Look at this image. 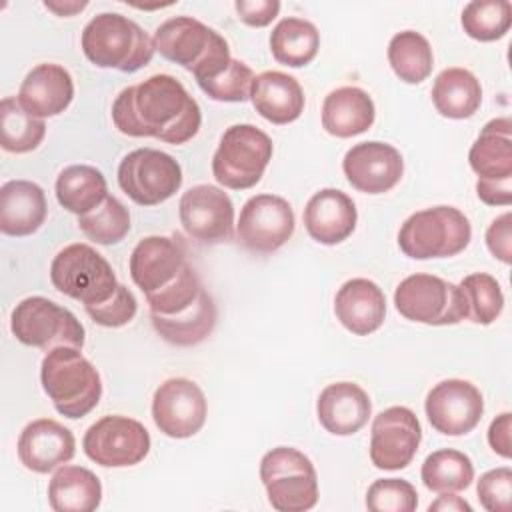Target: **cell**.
<instances>
[{
  "mask_svg": "<svg viewBox=\"0 0 512 512\" xmlns=\"http://www.w3.org/2000/svg\"><path fill=\"white\" fill-rule=\"evenodd\" d=\"M82 52L98 68L132 74L150 64L156 48L148 32L118 12L96 14L82 30Z\"/></svg>",
  "mask_w": 512,
  "mask_h": 512,
  "instance_id": "cell-2",
  "label": "cell"
},
{
  "mask_svg": "<svg viewBox=\"0 0 512 512\" xmlns=\"http://www.w3.org/2000/svg\"><path fill=\"white\" fill-rule=\"evenodd\" d=\"M84 310L96 324L104 328H120L132 322L138 310V302L124 284H118L114 294L106 302L96 306H86Z\"/></svg>",
  "mask_w": 512,
  "mask_h": 512,
  "instance_id": "cell-43",
  "label": "cell"
},
{
  "mask_svg": "<svg viewBox=\"0 0 512 512\" xmlns=\"http://www.w3.org/2000/svg\"><path fill=\"white\" fill-rule=\"evenodd\" d=\"M478 500L488 512H508L512 500V470L500 466L480 476L476 486Z\"/></svg>",
  "mask_w": 512,
  "mask_h": 512,
  "instance_id": "cell-44",
  "label": "cell"
},
{
  "mask_svg": "<svg viewBox=\"0 0 512 512\" xmlns=\"http://www.w3.org/2000/svg\"><path fill=\"white\" fill-rule=\"evenodd\" d=\"M10 330L24 346L50 352L58 346H84V326L68 310L44 296L20 300L10 314Z\"/></svg>",
  "mask_w": 512,
  "mask_h": 512,
  "instance_id": "cell-9",
  "label": "cell"
},
{
  "mask_svg": "<svg viewBox=\"0 0 512 512\" xmlns=\"http://www.w3.org/2000/svg\"><path fill=\"white\" fill-rule=\"evenodd\" d=\"M152 40L160 56L190 70L196 82L214 76L232 60L224 36L192 16L164 20Z\"/></svg>",
  "mask_w": 512,
  "mask_h": 512,
  "instance_id": "cell-4",
  "label": "cell"
},
{
  "mask_svg": "<svg viewBox=\"0 0 512 512\" xmlns=\"http://www.w3.org/2000/svg\"><path fill=\"white\" fill-rule=\"evenodd\" d=\"M202 282L192 268V264H186V268L176 276L174 282L164 286L162 290L148 294L146 302L150 306V312L172 316L182 310H186L202 292Z\"/></svg>",
  "mask_w": 512,
  "mask_h": 512,
  "instance_id": "cell-41",
  "label": "cell"
},
{
  "mask_svg": "<svg viewBox=\"0 0 512 512\" xmlns=\"http://www.w3.org/2000/svg\"><path fill=\"white\" fill-rule=\"evenodd\" d=\"M470 240V220L454 206H432L414 212L398 230L400 250L414 260L456 256Z\"/></svg>",
  "mask_w": 512,
  "mask_h": 512,
  "instance_id": "cell-5",
  "label": "cell"
},
{
  "mask_svg": "<svg viewBox=\"0 0 512 512\" xmlns=\"http://www.w3.org/2000/svg\"><path fill=\"white\" fill-rule=\"evenodd\" d=\"M118 186L132 202L156 206L180 190L182 168L162 150L136 148L120 160Z\"/></svg>",
  "mask_w": 512,
  "mask_h": 512,
  "instance_id": "cell-11",
  "label": "cell"
},
{
  "mask_svg": "<svg viewBox=\"0 0 512 512\" xmlns=\"http://www.w3.org/2000/svg\"><path fill=\"white\" fill-rule=\"evenodd\" d=\"M320 48L318 28L304 18H282L270 32V52L276 62L302 68L310 64Z\"/></svg>",
  "mask_w": 512,
  "mask_h": 512,
  "instance_id": "cell-33",
  "label": "cell"
},
{
  "mask_svg": "<svg viewBox=\"0 0 512 512\" xmlns=\"http://www.w3.org/2000/svg\"><path fill=\"white\" fill-rule=\"evenodd\" d=\"M40 382L58 414L78 420L90 414L102 396V380L80 348L58 346L46 352Z\"/></svg>",
  "mask_w": 512,
  "mask_h": 512,
  "instance_id": "cell-3",
  "label": "cell"
},
{
  "mask_svg": "<svg viewBox=\"0 0 512 512\" xmlns=\"http://www.w3.org/2000/svg\"><path fill=\"white\" fill-rule=\"evenodd\" d=\"M234 8L238 18L254 28L268 26L280 12L278 0H236Z\"/></svg>",
  "mask_w": 512,
  "mask_h": 512,
  "instance_id": "cell-46",
  "label": "cell"
},
{
  "mask_svg": "<svg viewBox=\"0 0 512 512\" xmlns=\"http://www.w3.org/2000/svg\"><path fill=\"white\" fill-rule=\"evenodd\" d=\"M100 502L102 484L84 466H60L48 482V504L54 512H92Z\"/></svg>",
  "mask_w": 512,
  "mask_h": 512,
  "instance_id": "cell-30",
  "label": "cell"
},
{
  "mask_svg": "<svg viewBox=\"0 0 512 512\" xmlns=\"http://www.w3.org/2000/svg\"><path fill=\"white\" fill-rule=\"evenodd\" d=\"M178 216L184 232L202 244L228 242L234 234V204L212 184L188 188L178 202Z\"/></svg>",
  "mask_w": 512,
  "mask_h": 512,
  "instance_id": "cell-14",
  "label": "cell"
},
{
  "mask_svg": "<svg viewBox=\"0 0 512 512\" xmlns=\"http://www.w3.org/2000/svg\"><path fill=\"white\" fill-rule=\"evenodd\" d=\"M260 480L278 512H306L318 502V476L312 460L290 446H278L260 460Z\"/></svg>",
  "mask_w": 512,
  "mask_h": 512,
  "instance_id": "cell-6",
  "label": "cell"
},
{
  "mask_svg": "<svg viewBox=\"0 0 512 512\" xmlns=\"http://www.w3.org/2000/svg\"><path fill=\"white\" fill-rule=\"evenodd\" d=\"M388 62L402 82L420 84L434 68L432 46L420 32L402 30L388 44Z\"/></svg>",
  "mask_w": 512,
  "mask_h": 512,
  "instance_id": "cell-34",
  "label": "cell"
},
{
  "mask_svg": "<svg viewBox=\"0 0 512 512\" xmlns=\"http://www.w3.org/2000/svg\"><path fill=\"white\" fill-rule=\"evenodd\" d=\"M422 428L406 406H390L374 416L370 434V460L380 470L406 468L420 446Z\"/></svg>",
  "mask_w": 512,
  "mask_h": 512,
  "instance_id": "cell-17",
  "label": "cell"
},
{
  "mask_svg": "<svg viewBox=\"0 0 512 512\" xmlns=\"http://www.w3.org/2000/svg\"><path fill=\"white\" fill-rule=\"evenodd\" d=\"M468 310V320L480 326L492 324L504 310V294L498 280L486 272H474L458 284Z\"/></svg>",
  "mask_w": 512,
  "mask_h": 512,
  "instance_id": "cell-39",
  "label": "cell"
},
{
  "mask_svg": "<svg viewBox=\"0 0 512 512\" xmlns=\"http://www.w3.org/2000/svg\"><path fill=\"white\" fill-rule=\"evenodd\" d=\"M208 404L200 386L188 378L164 380L152 396V420L170 438H190L206 422Z\"/></svg>",
  "mask_w": 512,
  "mask_h": 512,
  "instance_id": "cell-15",
  "label": "cell"
},
{
  "mask_svg": "<svg viewBox=\"0 0 512 512\" xmlns=\"http://www.w3.org/2000/svg\"><path fill=\"white\" fill-rule=\"evenodd\" d=\"M294 210L282 196L256 194L240 210L236 224L238 242L254 254H272L294 234Z\"/></svg>",
  "mask_w": 512,
  "mask_h": 512,
  "instance_id": "cell-13",
  "label": "cell"
},
{
  "mask_svg": "<svg viewBox=\"0 0 512 512\" xmlns=\"http://www.w3.org/2000/svg\"><path fill=\"white\" fill-rule=\"evenodd\" d=\"M84 454L104 468L140 464L150 452V434L142 422L110 414L96 420L84 434Z\"/></svg>",
  "mask_w": 512,
  "mask_h": 512,
  "instance_id": "cell-12",
  "label": "cell"
},
{
  "mask_svg": "<svg viewBox=\"0 0 512 512\" xmlns=\"http://www.w3.org/2000/svg\"><path fill=\"white\" fill-rule=\"evenodd\" d=\"M16 98L28 114L42 120L52 118L70 106L74 98V82L64 66L44 62L24 76Z\"/></svg>",
  "mask_w": 512,
  "mask_h": 512,
  "instance_id": "cell-22",
  "label": "cell"
},
{
  "mask_svg": "<svg viewBox=\"0 0 512 512\" xmlns=\"http://www.w3.org/2000/svg\"><path fill=\"white\" fill-rule=\"evenodd\" d=\"M512 214L504 212L486 230V246L494 258L504 264H510L512 256Z\"/></svg>",
  "mask_w": 512,
  "mask_h": 512,
  "instance_id": "cell-45",
  "label": "cell"
},
{
  "mask_svg": "<svg viewBox=\"0 0 512 512\" xmlns=\"http://www.w3.org/2000/svg\"><path fill=\"white\" fill-rule=\"evenodd\" d=\"M374 118V100L358 86H340L324 98L322 128L336 138H352L366 132Z\"/></svg>",
  "mask_w": 512,
  "mask_h": 512,
  "instance_id": "cell-27",
  "label": "cell"
},
{
  "mask_svg": "<svg viewBox=\"0 0 512 512\" xmlns=\"http://www.w3.org/2000/svg\"><path fill=\"white\" fill-rule=\"evenodd\" d=\"M78 228L88 240L112 246L130 232V212L118 198L108 194L94 210L78 216Z\"/></svg>",
  "mask_w": 512,
  "mask_h": 512,
  "instance_id": "cell-38",
  "label": "cell"
},
{
  "mask_svg": "<svg viewBox=\"0 0 512 512\" xmlns=\"http://www.w3.org/2000/svg\"><path fill=\"white\" fill-rule=\"evenodd\" d=\"M16 448L24 468L36 474H48L72 460L76 440L64 424L52 418H38L24 426Z\"/></svg>",
  "mask_w": 512,
  "mask_h": 512,
  "instance_id": "cell-20",
  "label": "cell"
},
{
  "mask_svg": "<svg viewBox=\"0 0 512 512\" xmlns=\"http://www.w3.org/2000/svg\"><path fill=\"white\" fill-rule=\"evenodd\" d=\"M108 186L104 174L88 164H72L56 178V200L72 214H86L104 202Z\"/></svg>",
  "mask_w": 512,
  "mask_h": 512,
  "instance_id": "cell-32",
  "label": "cell"
},
{
  "mask_svg": "<svg viewBox=\"0 0 512 512\" xmlns=\"http://www.w3.org/2000/svg\"><path fill=\"white\" fill-rule=\"evenodd\" d=\"M254 72L248 64L232 58L220 72L198 82L202 92L218 102H244L250 98Z\"/></svg>",
  "mask_w": 512,
  "mask_h": 512,
  "instance_id": "cell-40",
  "label": "cell"
},
{
  "mask_svg": "<svg viewBox=\"0 0 512 512\" xmlns=\"http://www.w3.org/2000/svg\"><path fill=\"white\" fill-rule=\"evenodd\" d=\"M186 264V246L178 236H146L134 246L128 266L134 284L148 296L174 282Z\"/></svg>",
  "mask_w": 512,
  "mask_h": 512,
  "instance_id": "cell-19",
  "label": "cell"
},
{
  "mask_svg": "<svg viewBox=\"0 0 512 512\" xmlns=\"http://www.w3.org/2000/svg\"><path fill=\"white\" fill-rule=\"evenodd\" d=\"M342 170L350 186L358 192L384 194L400 182L404 160L392 144L368 140L354 144L344 154Z\"/></svg>",
  "mask_w": 512,
  "mask_h": 512,
  "instance_id": "cell-18",
  "label": "cell"
},
{
  "mask_svg": "<svg viewBox=\"0 0 512 512\" xmlns=\"http://www.w3.org/2000/svg\"><path fill=\"white\" fill-rule=\"evenodd\" d=\"M464 32L478 42H494L506 36L512 24V4L508 0L468 2L460 16Z\"/></svg>",
  "mask_w": 512,
  "mask_h": 512,
  "instance_id": "cell-37",
  "label": "cell"
},
{
  "mask_svg": "<svg viewBox=\"0 0 512 512\" xmlns=\"http://www.w3.org/2000/svg\"><path fill=\"white\" fill-rule=\"evenodd\" d=\"M512 122L510 118L490 120L474 140L468 162L478 180H512Z\"/></svg>",
  "mask_w": 512,
  "mask_h": 512,
  "instance_id": "cell-28",
  "label": "cell"
},
{
  "mask_svg": "<svg viewBox=\"0 0 512 512\" xmlns=\"http://www.w3.org/2000/svg\"><path fill=\"white\" fill-rule=\"evenodd\" d=\"M432 104L444 116L452 120L470 118L482 104V86L478 78L466 68H446L432 84Z\"/></svg>",
  "mask_w": 512,
  "mask_h": 512,
  "instance_id": "cell-31",
  "label": "cell"
},
{
  "mask_svg": "<svg viewBox=\"0 0 512 512\" xmlns=\"http://www.w3.org/2000/svg\"><path fill=\"white\" fill-rule=\"evenodd\" d=\"M356 222V204L338 188H322L306 202L304 226L318 244L334 246L344 242L354 232Z\"/></svg>",
  "mask_w": 512,
  "mask_h": 512,
  "instance_id": "cell-21",
  "label": "cell"
},
{
  "mask_svg": "<svg viewBox=\"0 0 512 512\" xmlns=\"http://www.w3.org/2000/svg\"><path fill=\"white\" fill-rule=\"evenodd\" d=\"M428 510H430V512H432V510H442V512H472V506H470L464 498L456 496L454 492H442V496H438V498L428 506Z\"/></svg>",
  "mask_w": 512,
  "mask_h": 512,
  "instance_id": "cell-49",
  "label": "cell"
},
{
  "mask_svg": "<svg viewBox=\"0 0 512 512\" xmlns=\"http://www.w3.org/2000/svg\"><path fill=\"white\" fill-rule=\"evenodd\" d=\"M44 190L30 180H8L0 188V230L6 236H30L46 220Z\"/></svg>",
  "mask_w": 512,
  "mask_h": 512,
  "instance_id": "cell-26",
  "label": "cell"
},
{
  "mask_svg": "<svg viewBox=\"0 0 512 512\" xmlns=\"http://www.w3.org/2000/svg\"><path fill=\"white\" fill-rule=\"evenodd\" d=\"M334 314L348 332L368 336L384 324L386 296L382 288L368 278L346 280L336 292Z\"/></svg>",
  "mask_w": 512,
  "mask_h": 512,
  "instance_id": "cell-23",
  "label": "cell"
},
{
  "mask_svg": "<svg viewBox=\"0 0 512 512\" xmlns=\"http://www.w3.org/2000/svg\"><path fill=\"white\" fill-rule=\"evenodd\" d=\"M510 422H512V414L510 412H502L500 416H496L490 422V428H488V444L502 458H510V454H512Z\"/></svg>",
  "mask_w": 512,
  "mask_h": 512,
  "instance_id": "cell-47",
  "label": "cell"
},
{
  "mask_svg": "<svg viewBox=\"0 0 512 512\" xmlns=\"http://www.w3.org/2000/svg\"><path fill=\"white\" fill-rule=\"evenodd\" d=\"M216 304L212 296L202 288L198 298L182 312L164 316L150 312L154 330L174 346H196L204 342L216 326Z\"/></svg>",
  "mask_w": 512,
  "mask_h": 512,
  "instance_id": "cell-29",
  "label": "cell"
},
{
  "mask_svg": "<svg viewBox=\"0 0 512 512\" xmlns=\"http://www.w3.org/2000/svg\"><path fill=\"white\" fill-rule=\"evenodd\" d=\"M272 150V140L264 130L254 124H232L212 156V174L224 188H252L264 176Z\"/></svg>",
  "mask_w": 512,
  "mask_h": 512,
  "instance_id": "cell-7",
  "label": "cell"
},
{
  "mask_svg": "<svg viewBox=\"0 0 512 512\" xmlns=\"http://www.w3.org/2000/svg\"><path fill=\"white\" fill-rule=\"evenodd\" d=\"M54 288L86 306L106 302L116 286V274L110 262L92 246L76 242L64 246L50 264Z\"/></svg>",
  "mask_w": 512,
  "mask_h": 512,
  "instance_id": "cell-8",
  "label": "cell"
},
{
  "mask_svg": "<svg viewBox=\"0 0 512 512\" xmlns=\"http://www.w3.org/2000/svg\"><path fill=\"white\" fill-rule=\"evenodd\" d=\"M370 414V396L354 382L328 384L316 400V416L324 430L334 436L356 434L366 426Z\"/></svg>",
  "mask_w": 512,
  "mask_h": 512,
  "instance_id": "cell-24",
  "label": "cell"
},
{
  "mask_svg": "<svg viewBox=\"0 0 512 512\" xmlns=\"http://www.w3.org/2000/svg\"><path fill=\"white\" fill-rule=\"evenodd\" d=\"M46 134L42 118L28 114L18 98L6 96L0 102V144L6 152L26 154L40 146Z\"/></svg>",
  "mask_w": 512,
  "mask_h": 512,
  "instance_id": "cell-36",
  "label": "cell"
},
{
  "mask_svg": "<svg viewBox=\"0 0 512 512\" xmlns=\"http://www.w3.org/2000/svg\"><path fill=\"white\" fill-rule=\"evenodd\" d=\"M396 310L412 322L428 326L458 324L468 316L458 284L434 274H410L394 290Z\"/></svg>",
  "mask_w": 512,
  "mask_h": 512,
  "instance_id": "cell-10",
  "label": "cell"
},
{
  "mask_svg": "<svg viewBox=\"0 0 512 512\" xmlns=\"http://www.w3.org/2000/svg\"><path fill=\"white\" fill-rule=\"evenodd\" d=\"M114 126L132 138L186 144L202 124L198 102L170 74H154L124 88L112 104Z\"/></svg>",
  "mask_w": 512,
  "mask_h": 512,
  "instance_id": "cell-1",
  "label": "cell"
},
{
  "mask_svg": "<svg viewBox=\"0 0 512 512\" xmlns=\"http://www.w3.org/2000/svg\"><path fill=\"white\" fill-rule=\"evenodd\" d=\"M250 100L264 120L278 126L298 120L306 104L300 82L280 70H266L254 76Z\"/></svg>",
  "mask_w": 512,
  "mask_h": 512,
  "instance_id": "cell-25",
  "label": "cell"
},
{
  "mask_svg": "<svg viewBox=\"0 0 512 512\" xmlns=\"http://www.w3.org/2000/svg\"><path fill=\"white\" fill-rule=\"evenodd\" d=\"M424 410L436 432L444 436H464L480 424L484 398L472 382L448 378L428 392Z\"/></svg>",
  "mask_w": 512,
  "mask_h": 512,
  "instance_id": "cell-16",
  "label": "cell"
},
{
  "mask_svg": "<svg viewBox=\"0 0 512 512\" xmlns=\"http://www.w3.org/2000/svg\"><path fill=\"white\" fill-rule=\"evenodd\" d=\"M418 506L416 488L402 478L374 480L366 492L370 512H412Z\"/></svg>",
  "mask_w": 512,
  "mask_h": 512,
  "instance_id": "cell-42",
  "label": "cell"
},
{
  "mask_svg": "<svg viewBox=\"0 0 512 512\" xmlns=\"http://www.w3.org/2000/svg\"><path fill=\"white\" fill-rule=\"evenodd\" d=\"M44 6L52 12H56L58 16H72L80 10H84L86 2H64V4L62 2H44Z\"/></svg>",
  "mask_w": 512,
  "mask_h": 512,
  "instance_id": "cell-50",
  "label": "cell"
},
{
  "mask_svg": "<svg viewBox=\"0 0 512 512\" xmlns=\"http://www.w3.org/2000/svg\"><path fill=\"white\" fill-rule=\"evenodd\" d=\"M476 194L488 206H508L512 202V180H476Z\"/></svg>",
  "mask_w": 512,
  "mask_h": 512,
  "instance_id": "cell-48",
  "label": "cell"
},
{
  "mask_svg": "<svg viewBox=\"0 0 512 512\" xmlns=\"http://www.w3.org/2000/svg\"><path fill=\"white\" fill-rule=\"evenodd\" d=\"M422 482L432 492H460L474 480L472 460L454 448H442L426 456L420 470Z\"/></svg>",
  "mask_w": 512,
  "mask_h": 512,
  "instance_id": "cell-35",
  "label": "cell"
}]
</instances>
